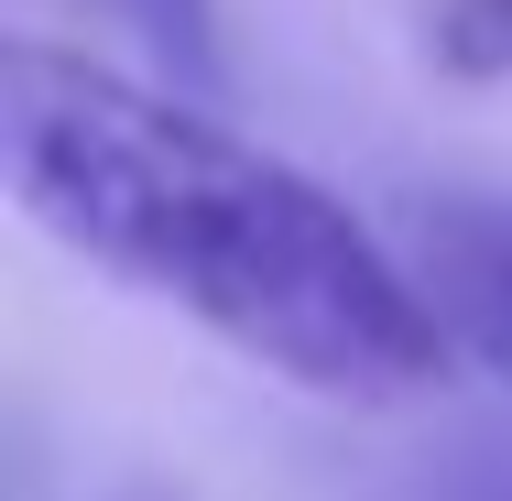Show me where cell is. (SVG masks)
Wrapping results in <instances>:
<instances>
[{"instance_id": "cell-1", "label": "cell", "mask_w": 512, "mask_h": 501, "mask_svg": "<svg viewBox=\"0 0 512 501\" xmlns=\"http://www.w3.org/2000/svg\"><path fill=\"white\" fill-rule=\"evenodd\" d=\"M0 175L11 207L109 284L197 316L240 360L327 403H414L447 371V316L316 175L229 120L131 88L99 55L0 44Z\"/></svg>"}, {"instance_id": "cell-2", "label": "cell", "mask_w": 512, "mask_h": 501, "mask_svg": "<svg viewBox=\"0 0 512 501\" xmlns=\"http://www.w3.org/2000/svg\"><path fill=\"white\" fill-rule=\"evenodd\" d=\"M414 273L447 338L512 382V197H414Z\"/></svg>"}, {"instance_id": "cell-3", "label": "cell", "mask_w": 512, "mask_h": 501, "mask_svg": "<svg viewBox=\"0 0 512 501\" xmlns=\"http://www.w3.org/2000/svg\"><path fill=\"white\" fill-rule=\"evenodd\" d=\"M425 55L447 77H512V0H436L425 11Z\"/></svg>"}, {"instance_id": "cell-4", "label": "cell", "mask_w": 512, "mask_h": 501, "mask_svg": "<svg viewBox=\"0 0 512 501\" xmlns=\"http://www.w3.org/2000/svg\"><path fill=\"white\" fill-rule=\"evenodd\" d=\"M382 501H512V447L502 436H458V447L414 458Z\"/></svg>"}, {"instance_id": "cell-5", "label": "cell", "mask_w": 512, "mask_h": 501, "mask_svg": "<svg viewBox=\"0 0 512 501\" xmlns=\"http://www.w3.org/2000/svg\"><path fill=\"white\" fill-rule=\"evenodd\" d=\"M109 11H120L142 44H164L186 77H207V88H218V11H207V0H109Z\"/></svg>"}]
</instances>
